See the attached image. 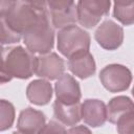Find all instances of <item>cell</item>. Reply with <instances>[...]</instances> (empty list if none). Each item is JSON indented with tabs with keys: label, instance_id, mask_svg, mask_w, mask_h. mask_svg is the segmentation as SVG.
Listing matches in <instances>:
<instances>
[{
	"label": "cell",
	"instance_id": "6da1fadb",
	"mask_svg": "<svg viewBox=\"0 0 134 134\" xmlns=\"http://www.w3.org/2000/svg\"><path fill=\"white\" fill-rule=\"evenodd\" d=\"M46 14V0H20L4 18L15 31L23 35Z\"/></svg>",
	"mask_w": 134,
	"mask_h": 134
},
{
	"label": "cell",
	"instance_id": "7a4b0ae2",
	"mask_svg": "<svg viewBox=\"0 0 134 134\" xmlns=\"http://www.w3.org/2000/svg\"><path fill=\"white\" fill-rule=\"evenodd\" d=\"M23 41L27 49L32 53H47L53 48L54 31L50 25L48 14L41 17V19L25 34H23Z\"/></svg>",
	"mask_w": 134,
	"mask_h": 134
},
{
	"label": "cell",
	"instance_id": "3957f363",
	"mask_svg": "<svg viewBox=\"0 0 134 134\" xmlns=\"http://www.w3.org/2000/svg\"><path fill=\"white\" fill-rule=\"evenodd\" d=\"M90 36L74 24L61 28L58 34V49L67 59L89 51Z\"/></svg>",
	"mask_w": 134,
	"mask_h": 134
},
{
	"label": "cell",
	"instance_id": "277c9868",
	"mask_svg": "<svg viewBox=\"0 0 134 134\" xmlns=\"http://www.w3.org/2000/svg\"><path fill=\"white\" fill-rule=\"evenodd\" d=\"M35 58L28 49L16 46L6 54L4 66L12 77L28 79L35 72Z\"/></svg>",
	"mask_w": 134,
	"mask_h": 134
},
{
	"label": "cell",
	"instance_id": "5b68a950",
	"mask_svg": "<svg viewBox=\"0 0 134 134\" xmlns=\"http://www.w3.org/2000/svg\"><path fill=\"white\" fill-rule=\"evenodd\" d=\"M110 0H79L76 5L77 21L86 28H92L109 14Z\"/></svg>",
	"mask_w": 134,
	"mask_h": 134
},
{
	"label": "cell",
	"instance_id": "8992f818",
	"mask_svg": "<svg viewBox=\"0 0 134 134\" xmlns=\"http://www.w3.org/2000/svg\"><path fill=\"white\" fill-rule=\"evenodd\" d=\"M99 80L103 86L110 92L125 91L132 82L131 71L124 65L111 64L99 72Z\"/></svg>",
	"mask_w": 134,
	"mask_h": 134
},
{
	"label": "cell",
	"instance_id": "52a82bcc",
	"mask_svg": "<svg viewBox=\"0 0 134 134\" xmlns=\"http://www.w3.org/2000/svg\"><path fill=\"white\" fill-rule=\"evenodd\" d=\"M51 23L55 28H63L77 21L74 0H46Z\"/></svg>",
	"mask_w": 134,
	"mask_h": 134
},
{
	"label": "cell",
	"instance_id": "ba28073f",
	"mask_svg": "<svg viewBox=\"0 0 134 134\" xmlns=\"http://www.w3.org/2000/svg\"><path fill=\"white\" fill-rule=\"evenodd\" d=\"M65 71V63L54 52H47L35 58V74L46 80H57Z\"/></svg>",
	"mask_w": 134,
	"mask_h": 134
},
{
	"label": "cell",
	"instance_id": "9c48e42d",
	"mask_svg": "<svg viewBox=\"0 0 134 134\" xmlns=\"http://www.w3.org/2000/svg\"><path fill=\"white\" fill-rule=\"evenodd\" d=\"M94 38L104 49L114 50L117 49L124 41V30L121 26L114 21L106 20L96 28Z\"/></svg>",
	"mask_w": 134,
	"mask_h": 134
},
{
	"label": "cell",
	"instance_id": "30bf717a",
	"mask_svg": "<svg viewBox=\"0 0 134 134\" xmlns=\"http://www.w3.org/2000/svg\"><path fill=\"white\" fill-rule=\"evenodd\" d=\"M54 91L57 95V99L61 103L72 105L80 103L81 99V89L79 83L70 75V74H62L55 85Z\"/></svg>",
	"mask_w": 134,
	"mask_h": 134
},
{
	"label": "cell",
	"instance_id": "8fae6325",
	"mask_svg": "<svg viewBox=\"0 0 134 134\" xmlns=\"http://www.w3.org/2000/svg\"><path fill=\"white\" fill-rule=\"evenodd\" d=\"M81 119L88 126L97 128L107 120V108L99 99H86L81 105Z\"/></svg>",
	"mask_w": 134,
	"mask_h": 134
},
{
	"label": "cell",
	"instance_id": "7c38bea8",
	"mask_svg": "<svg viewBox=\"0 0 134 134\" xmlns=\"http://www.w3.org/2000/svg\"><path fill=\"white\" fill-rule=\"evenodd\" d=\"M45 126V115L36 109L26 108L21 111L17 129L21 133L25 134H35L41 133Z\"/></svg>",
	"mask_w": 134,
	"mask_h": 134
},
{
	"label": "cell",
	"instance_id": "4fadbf2b",
	"mask_svg": "<svg viewBox=\"0 0 134 134\" xmlns=\"http://www.w3.org/2000/svg\"><path fill=\"white\" fill-rule=\"evenodd\" d=\"M69 70L80 79H87L95 72V62L89 51L75 54L68 59Z\"/></svg>",
	"mask_w": 134,
	"mask_h": 134
},
{
	"label": "cell",
	"instance_id": "5bb4252c",
	"mask_svg": "<svg viewBox=\"0 0 134 134\" xmlns=\"http://www.w3.org/2000/svg\"><path fill=\"white\" fill-rule=\"evenodd\" d=\"M26 96L31 104L38 106L47 105L52 96L51 84L45 80H35L27 86Z\"/></svg>",
	"mask_w": 134,
	"mask_h": 134
},
{
	"label": "cell",
	"instance_id": "9a60e30c",
	"mask_svg": "<svg viewBox=\"0 0 134 134\" xmlns=\"http://www.w3.org/2000/svg\"><path fill=\"white\" fill-rule=\"evenodd\" d=\"M54 117L65 126H74L81 120L80 103L67 105L55 99L53 104Z\"/></svg>",
	"mask_w": 134,
	"mask_h": 134
},
{
	"label": "cell",
	"instance_id": "2e32d148",
	"mask_svg": "<svg viewBox=\"0 0 134 134\" xmlns=\"http://www.w3.org/2000/svg\"><path fill=\"white\" fill-rule=\"evenodd\" d=\"M107 108V120H109L112 124H116V121L122 117L124 115L133 112L134 106L133 102L128 96H116L113 97Z\"/></svg>",
	"mask_w": 134,
	"mask_h": 134
},
{
	"label": "cell",
	"instance_id": "e0dca14e",
	"mask_svg": "<svg viewBox=\"0 0 134 134\" xmlns=\"http://www.w3.org/2000/svg\"><path fill=\"white\" fill-rule=\"evenodd\" d=\"M113 15L124 25H131L134 22L133 0H114Z\"/></svg>",
	"mask_w": 134,
	"mask_h": 134
},
{
	"label": "cell",
	"instance_id": "ac0fdd59",
	"mask_svg": "<svg viewBox=\"0 0 134 134\" xmlns=\"http://www.w3.org/2000/svg\"><path fill=\"white\" fill-rule=\"evenodd\" d=\"M15 120V108L12 103L0 99V131L9 129Z\"/></svg>",
	"mask_w": 134,
	"mask_h": 134
},
{
	"label": "cell",
	"instance_id": "d6986e66",
	"mask_svg": "<svg viewBox=\"0 0 134 134\" xmlns=\"http://www.w3.org/2000/svg\"><path fill=\"white\" fill-rule=\"evenodd\" d=\"M22 35L15 31L5 21L4 17H0V44H15L21 40Z\"/></svg>",
	"mask_w": 134,
	"mask_h": 134
},
{
	"label": "cell",
	"instance_id": "ffe728a7",
	"mask_svg": "<svg viewBox=\"0 0 134 134\" xmlns=\"http://www.w3.org/2000/svg\"><path fill=\"white\" fill-rule=\"evenodd\" d=\"M117 127V132L120 134H126V133H133L134 131V111L130 112L122 117H120L116 124Z\"/></svg>",
	"mask_w": 134,
	"mask_h": 134
},
{
	"label": "cell",
	"instance_id": "44dd1931",
	"mask_svg": "<svg viewBox=\"0 0 134 134\" xmlns=\"http://www.w3.org/2000/svg\"><path fill=\"white\" fill-rule=\"evenodd\" d=\"M17 3V0H0V17H5Z\"/></svg>",
	"mask_w": 134,
	"mask_h": 134
},
{
	"label": "cell",
	"instance_id": "7402d4cb",
	"mask_svg": "<svg viewBox=\"0 0 134 134\" xmlns=\"http://www.w3.org/2000/svg\"><path fill=\"white\" fill-rule=\"evenodd\" d=\"M47 132H50V133L51 132H63L64 133V132H66V130L60 124L51 120L48 125H45L42 130V133H47Z\"/></svg>",
	"mask_w": 134,
	"mask_h": 134
},
{
	"label": "cell",
	"instance_id": "603a6c76",
	"mask_svg": "<svg viewBox=\"0 0 134 134\" xmlns=\"http://www.w3.org/2000/svg\"><path fill=\"white\" fill-rule=\"evenodd\" d=\"M13 77L10 76V74L6 71L5 66H4V61L2 59V55H0V84H4L7 83L12 80Z\"/></svg>",
	"mask_w": 134,
	"mask_h": 134
},
{
	"label": "cell",
	"instance_id": "cb8c5ba5",
	"mask_svg": "<svg viewBox=\"0 0 134 134\" xmlns=\"http://www.w3.org/2000/svg\"><path fill=\"white\" fill-rule=\"evenodd\" d=\"M77 131H86V132H89V130L88 129H86V128H84V127H81V128H73V129H70L69 130V132H77Z\"/></svg>",
	"mask_w": 134,
	"mask_h": 134
},
{
	"label": "cell",
	"instance_id": "d4e9b609",
	"mask_svg": "<svg viewBox=\"0 0 134 134\" xmlns=\"http://www.w3.org/2000/svg\"><path fill=\"white\" fill-rule=\"evenodd\" d=\"M3 50H4V48H3V45H2V44H0V55H2V53H3Z\"/></svg>",
	"mask_w": 134,
	"mask_h": 134
}]
</instances>
